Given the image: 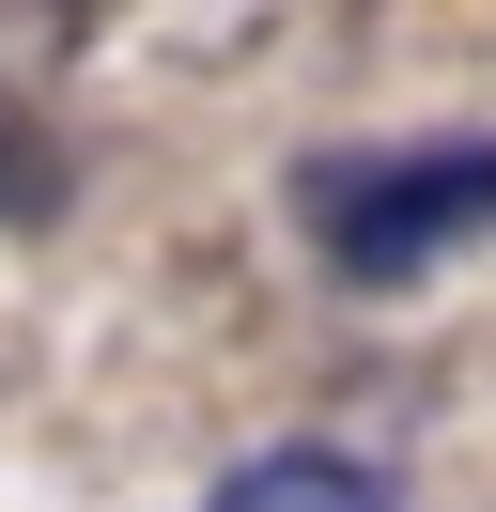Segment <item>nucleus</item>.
Returning a JSON list of instances; mask_svg holds the SVG:
<instances>
[{"mask_svg": "<svg viewBox=\"0 0 496 512\" xmlns=\"http://www.w3.org/2000/svg\"><path fill=\"white\" fill-rule=\"evenodd\" d=\"M295 233L326 249V280L419 295L450 249L496 233V140H419V156H295Z\"/></svg>", "mask_w": 496, "mask_h": 512, "instance_id": "f257e3e1", "label": "nucleus"}, {"mask_svg": "<svg viewBox=\"0 0 496 512\" xmlns=\"http://www.w3.org/2000/svg\"><path fill=\"white\" fill-rule=\"evenodd\" d=\"M202 512H403V481L357 466V450H310V435H295V450H248Z\"/></svg>", "mask_w": 496, "mask_h": 512, "instance_id": "f03ea898", "label": "nucleus"}, {"mask_svg": "<svg viewBox=\"0 0 496 512\" xmlns=\"http://www.w3.org/2000/svg\"><path fill=\"white\" fill-rule=\"evenodd\" d=\"M62 187H78V171H62V140H47V109H16V94H0V233H31V218H62Z\"/></svg>", "mask_w": 496, "mask_h": 512, "instance_id": "7ed1b4c3", "label": "nucleus"}]
</instances>
